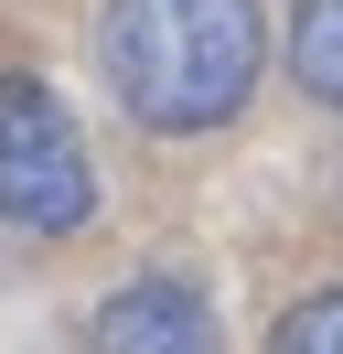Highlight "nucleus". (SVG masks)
<instances>
[{"mask_svg": "<svg viewBox=\"0 0 343 354\" xmlns=\"http://www.w3.org/2000/svg\"><path fill=\"white\" fill-rule=\"evenodd\" d=\"M97 75L150 140H204L257 97L268 22H257V0H107Z\"/></svg>", "mask_w": 343, "mask_h": 354, "instance_id": "nucleus-1", "label": "nucleus"}, {"mask_svg": "<svg viewBox=\"0 0 343 354\" xmlns=\"http://www.w3.org/2000/svg\"><path fill=\"white\" fill-rule=\"evenodd\" d=\"M0 225L21 236H75L97 225V161L86 129L43 75H0Z\"/></svg>", "mask_w": 343, "mask_h": 354, "instance_id": "nucleus-2", "label": "nucleus"}, {"mask_svg": "<svg viewBox=\"0 0 343 354\" xmlns=\"http://www.w3.org/2000/svg\"><path fill=\"white\" fill-rule=\"evenodd\" d=\"M97 344L107 354H204L214 344V311L193 301L183 279H129L118 301L97 311Z\"/></svg>", "mask_w": 343, "mask_h": 354, "instance_id": "nucleus-3", "label": "nucleus"}, {"mask_svg": "<svg viewBox=\"0 0 343 354\" xmlns=\"http://www.w3.org/2000/svg\"><path fill=\"white\" fill-rule=\"evenodd\" d=\"M290 75L300 97H322V108H343V0H290Z\"/></svg>", "mask_w": 343, "mask_h": 354, "instance_id": "nucleus-4", "label": "nucleus"}, {"mask_svg": "<svg viewBox=\"0 0 343 354\" xmlns=\"http://www.w3.org/2000/svg\"><path fill=\"white\" fill-rule=\"evenodd\" d=\"M268 344H279V354H343V290H311L300 311H279Z\"/></svg>", "mask_w": 343, "mask_h": 354, "instance_id": "nucleus-5", "label": "nucleus"}]
</instances>
